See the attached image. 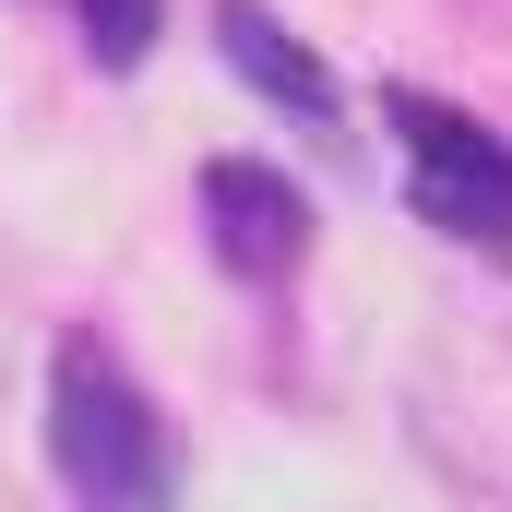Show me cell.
I'll return each mask as SVG.
<instances>
[{
    "label": "cell",
    "instance_id": "obj_1",
    "mask_svg": "<svg viewBox=\"0 0 512 512\" xmlns=\"http://www.w3.org/2000/svg\"><path fill=\"white\" fill-rule=\"evenodd\" d=\"M405 441L441 489L512 512V286L441 298L405 346Z\"/></svg>",
    "mask_w": 512,
    "mask_h": 512
},
{
    "label": "cell",
    "instance_id": "obj_2",
    "mask_svg": "<svg viewBox=\"0 0 512 512\" xmlns=\"http://www.w3.org/2000/svg\"><path fill=\"white\" fill-rule=\"evenodd\" d=\"M48 465L72 477L84 512H167V489H179L155 393L131 382L120 346H96V334H72L48 358Z\"/></svg>",
    "mask_w": 512,
    "mask_h": 512
},
{
    "label": "cell",
    "instance_id": "obj_3",
    "mask_svg": "<svg viewBox=\"0 0 512 512\" xmlns=\"http://www.w3.org/2000/svg\"><path fill=\"white\" fill-rule=\"evenodd\" d=\"M393 143H405V203L441 227V239H512V143L429 96H393Z\"/></svg>",
    "mask_w": 512,
    "mask_h": 512
},
{
    "label": "cell",
    "instance_id": "obj_4",
    "mask_svg": "<svg viewBox=\"0 0 512 512\" xmlns=\"http://www.w3.org/2000/svg\"><path fill=\"white\" fill-rule=\"evenodd\" d=\"M203 215H215L227 274H298V251H310V203L274 167H251V155H215L203 167Z\"/></svg>",
    "mask_w": 512,
    "mask_h": 512
},
{
    "label": "cell",
    "instance_id": "obj_5",
    "mask_svg": "<svg viewBox=\"0 0 512 512\" xmlns=\"http://www.w3.org/2000/svg\"><path fill=\"white\" fill-rule=\"evenodd\" d=\"M84 24H96V48H108V60H143V36H155V0H84Z\"/></svg>",
    "mask_w": 512,
    "mask_h": 512
},
{
    "label": "cell",
    "instance_id": "obj_6",
    "mask_svg": "<svg viewBox=\"0 0 512 512\" xmlns=\"http://www.w3.org/2000/svg\"><path fill=\"white\" fill-rule=\"evenodd\" d=\"M12 370H24V346H12V298H0V441H12Z\"/></svg>",
    "mask_w": 512,
    "mask_h": 512
}]
</instances>
